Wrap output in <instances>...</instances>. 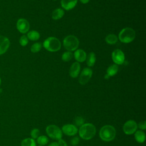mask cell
<instances>
[{
  "mask_svg": "<svg viewBox=\"0 0 146 146\" xmlns=\"http://www.w3.org/2000/svg\"><path fill=\"white\" fill-rule=\"evenodd\" d=\"M39 133H40L39 130L37 128H34L33 130H31L30 135H31V136L32 137V139H37L39 135Z\"/></svg>",
  "mask_w": 146,
  "mask_h": 146,
  "instance_id": "28",
  "label": "cell"
},
{
  "mask_svg": "<svg viewBox=\"0 0 146 146\" xmlns=\"http://www.w3.org/2000/svg\"><path fill=\"white\" fill-rule=\"evenodd\" d=\"M80 64L79 63V62H75L71 64L69 70V74L70 76L72 78H76L80 72Z\"/></svg>",
  "mask_w": 146,
  "mask_h": 146,
  "instance_id": "13",
  "label": "cell"
},
{
  "mask_svg": "<svg viewBox=\"0 0 146 146\" xmlns=\"http://www.w3.org/2000/svg\"><path fill=\"white\" fill-rule=\"evenodd\" d=\"M82 3H83V4H86V3H87L89 1H90V0H79Z\"/></svg>",
  "mask_w": 146,
  "mask_h": 146,
  "instance_id": "33",
  "label": "cell"
},
{
  "mask_svg": "<svg viewBox=\"0 0 146 146\" xmlns=\"http://www.w3.org/2000/svg\"><path fill=\"white\" fill-rule=\"evenodd\" d=\"M135 38V31L130 27H125L122 29L119 34V40L125 43L132 42Z\"/></svg>",
  "mask_w": 146,
  "mask_h": 146,
  "instance_id": "3",
  "label": "cell"
},
{
  "mask_svg": "<svg viewBox=\"0 0 146 146\" xmlns=\"http://www.w3.org/2000/svg\"><path fill=\"white\" fill-rule=\"evenodd\" d=\"M62 132L68 136H74L78 132V129L73 124H66L64 125L62 128Z\"/></svg>",
  "mask_w": 146,
  "mask_h": 146,
  "instance_id": "11",
  "label": "cell"
},
{
  "mask_svg": "<svg viewBox=\"0 0 146 146\" xmlns=\"http://www.w3.org/2000/svg\"><path fill=\"white\" fill-rule=\"evenodd\" d=\"M135 140L140 143H143L145 139V133L142 131H137L135 133Z\"/></svg>",
  "mask_w": 146,
  "mask_h": 146,
  "instance_id": "19",
  "label": "cell"
},
{
  "mask_svg": "<svg viewBox=\"0 0 146 146\" xmlns=\"http://www.w3.org/2000/svg\"><path fill=\"white\" fill-rule=\"evenodd\" d=\"M137 127H139V128L141 129H145L146 128V122L145 121H141L139 123V125H137Z\"/></svg>",
  "mask_w": 146,
  "mask_h": 146,
  "instance_id": "30",
  "label": "cell"
},
{
  "mask_svg": "<svg viewBox=\"0 0 146 146\" xmlns=\"http://www.w3.org/2000/svg\"><path fill=\"white\" fill-rule=\"evenodd\" d=\"M92 75V70L90 68H84L79 78V82L82 85L86 84L91 79Z\"/></svg>",
  "mask_w": 146,
  "mask_h": 146,
  "instance_id": "7",
  "label": "cell"
},
{
  "mask_svg": "<svg viewBox=\"0 0 146 146\" xmlns=\"http://www.w3.org/2000/svg\"><path fill=\"white\" fill-rule=\"evenodd\" d=\"M79 43L78 39L72 35L67 36L63 40V46L68 51H72L76 50L79 46Z\"/></svg>",
  "mask_w": 146,
  "mask_h": 146,
  "instance_id": "5",
  "label": "cell"
},
{
  "mask_svg": "<svg viewBox=\"0 0 146 146\" xmlns=\"http://www.w3.org/2000/svg\"><path fill=\"white\" fill-rule=\"evenodd\" d=\"M10 46L9 39L4 36L0 35V55L6 52Z\"/></svg>",
  "mask_w": 146,
  "mask_h": 146,
  "instance_id": "12",
  "label": "cell"
},
{
  "mask_svg": "<svg viewBox=\"0 0 146 146\" xmlns=\"http://www.w3.org/2000/svg\"><path fill=\"white\" fill-rule=\"evenodd\" d=\"M86 60L87 61L86 62H87V66L89 67H92L95 64V61H96V57H95V53L93 52H90L87 57L86 58Z\"/></svg>",
  "mask_w": 146,
  "mask_h": 146,
  "instance_id": "18",
  "label": "cell"
},
{
  "mask_svg": "<svg viewBox=\"0 0 146 146\" xmlns=\"http://www.w3.org/2000/svg\"><path fill=\"white\" fill-rule=\"evenodd\" d=\"M55 1H56V0H55Z\"/></svg>",
  "mask_w": 146,
  "mask_h": 146,
  "instance_id": "36",
  "label": "cell"
},
{
  "mask_svg": "<svg viewBox=\"0 0 146 146\" xmlns=\"http://www.w3.org/2000/svg\"><path fill=\"white\" fill-rule=\"evenodd\" d=\"M79 141H80L79 140V138L78 137H77V136L74 137L72 138L71 141H70L71 145L72 146H76V145H77L79 144Z\"/></svg>",
  "mask_w": 146,
  "mask_h": 146,
  "instance_id": "29",
  "label": "cell"
},
{
  "mask_svg": "<svg viewBox=\"0 0 146 146\" xmlns=\"http://www.w3.org/2000/svg\"><path fill=\"white\" fill-rule=\"evenodd\" d=\"M77 2L78 0H61V5L64 9L70 10L75 7Z\"/></svg>",
  "mask_w": 146,
  "mask_h": 146,
  "instance_id": "14",
  "label": "cell"
},
{
  "mask_svg": "<svg viewBox=\"0 0 146 146\" xmlns=\"http://www.w3.org/2000/svg\"><path fill=\"white\" fill-rule=\"evenodd\" d=\"M112 59L116 64H122L125 60L124 54L121 50L116 49L112 52Z\"/></svg>",
  "mask_w": 146,
  "mask_h": 146,
  "instance_id": "9",
  "label": "cell"
},
{
  "mask_svg": "<svg viewBox=\"0 0 146 146\" xmlns=\"http://www.w3.org/2000/svg\"><path fill=\"white\" fill-rule=\"evenodd\" d=\"M118 66L117 64H112L109 66L107 70V74L109 78L116 75L118 71Z\"/></svg>",
  "mask_w": 146,
  "mask_h": 146,
  "instance_id": "16",
  "label": "cell"
},
{
  "mask_svg": "<svg viewBox=\"0 0 146 146\" xmlns=\"http://www.w3.org/2000/svg\"><path fill=\"white\" fill-rule=\"evenodd\" d=\"M48 146H59L57 142H52L51 144H50Z\"/></svg>",
  "mask_w": 146,
  "mask_h": 146,
  "instance_id": "32",
  "label": "cell"
},
{
  "mask_svg": "<svg viewBox=\"0 0 146 146\" xmlns=\"http://www.w3.org/2000/svg\"><path fill=\"white\" fill-rule=\"evenodd\" d=\"M116 136V130L115 128L110 125L103 126L99 131L100 139L104 141H111L113 140Z\"/></svg>",
  "mask_w": 146,
  "mask_h": 146,
  "instance_id": "2",
  "label": "cell"
},
{
  "mask_svg": "<svg viewBox=\"0 0 146 146\" xmlns=\"http://www.w3.org/2000/svg\"><path fill=\"white\" fill-rule=\"evenodd\" d=\"M40 38L39 33L35 30H31L27 34V38L31 40H36Z\"/></svg>",
  "mask_w": 146,
  "mask_h": 146,
  "instance_id": "21",
  "label": "cell"
},
{
  "mask_svg": "<svg viewBox=\"0 0 146 146\" xmlns=\"http://www.w3.org/2000/svg\"><path fill=\"white\" fill-rule=\"evenodd\" d=\"M74 57L79 62H83L86 60L87 55L85 51L82 49H78L74 52Z\"/></svg>",
  "mask_w": 146,
  "mask_h": 146,
  "instance_id": "15",
  "label": "cell"
},
{
  "mask_svg": "<svg viewBox=\"0 0 146 146\" xmlns=\"http://www.w3.org/2000/svg\"><path fill=\"white\" fill-rule=\"evenodd\" d=\"M38 146H42V145H38Z\"/></svg>",
  "mask_w": 146,
  "mask_h": 146,
  "instance_id": "35",
  "label": "cell"
},
{
  "mask_svg": "<svg viewBox=\"0 0 146 146\" xmlns=\"http://www.w3.org/2000/svg\"><path fill=\"white\" fill-rule=\"evenodd\" d=\"M105 40L108 44H113L117 42L118 38L116 35L113 34H110L107 35V36L105 38Z\"/></svg>",
  "mask_w": 146,
  "mask_h": 146,
  "instance_id": "20",
  "label": "cell"
},
{
  "mask_svg": "<svg viewBox=\"0 0 146 146\" xmlns=\"http://www.w3.org/2000/svg\"><path fill=\"white\" fill-rule=\"evenodd\" d=\"M84 123V119L81 116H76L74 119V123L76 126H81Z\"/></svg>",
  "mask_w": 146,
  "mask_h": 146,
  "instance_id": "26",
  "label": "cell"
},
{
  "mask_svg": "<svg viewBox=\"0 0 146 146\" xmlns=\"http://www.w3.org/2000/svg\"><path fill=\"white\" fill-rule=\"evenodd\" d=\"M43 47L49 51L55 52L60 49L61 43L58 38L51 36L47 38L44 41Z\"/></svg>",
  "mask_w": 146,
  "mask_h": 146,
  "instance_id": "4",
  "label": "cell"
},
{
  "mask_svg": "<svg viewBox=\"0 0 146 146\" xmlns=\"http://www.w3.org/2000/svg\"><path fill=\"white\" fill-rule=\"evenodd\" d=\"M28 42H29L28 38L26 35H23L22 36H21V38L19 39V43L21 46H26L28 43Z\"/></svg>",
  "mask_w": 146,
  "mask_h": 146,
  "instance_id": "27",
  "label": "cell"
},
{
  "mask_svg": "<svg viewBox=\"0 0 146 146\" xmlns=\"http://www.w3.org/2000/svg\"><path fill=\"white\" fill-rule=\"evenodd\" d=\"M137 127V124L134 120H129L124 123L123 129L125 134L131 135L136 131Z\"/></svg>",
  "mask_w": 146,
  "mask_h": 146,
  "instance_id": "8",
  "label": "cell"
},
{
  "mask_svg": "<svg viewBox=\"0 0 146 146\" xmlns=\"http://www.w3.org/2000/svg\"><path fill=\"white\" fill-rule=\"evenodd\" d=\"M72 53L71 51H66L62 55V59L64 62H68L72 58Z\"/></svg>",
  "mask_w": 146,
  "mask_h": 146,
  "instance_id": "24",
  "label": "cell"
},
{
  "mask_svg": "<svg viewBox=\"0 0 146 146\" xmlns=\"http://www.w3.org/2000/svg\"><path fill=\"white\" fill-rule=\"evenodd\" d=\"M96 128L91 123L83 124L79 129V134L84 140H90L94 137L96 134Z\"/></svg>",
  "mask_w": 146,
  "mask_h": 146,
  "instance_id": "1",
  "label": "cell"
},
{
  "mask_svg": "<svg viewBox=\"0 0 146 146\" xmlns=\"http://www.w3.org/2000/svg\"><path fill=\"white\" fill-rule=\"evenodd\" d=\"M64 10L62 9L58 8L54 10L52 13V18L54 20H58L60 19L64 15Z\"/></svg>",
  "mask_w": 146,
  "mask_h": 146,
  "instance_id": "17",
  "label": "cell"
},
{
  "mask_svg": "<svg viewBox=\"0 0 146 146\" xmlns=\"http://www.w3.org/2000/svg\"><path fill=\"white\" fill-rule=\"evenodd\" d=\"M21 146H36V143L33 139L26 138L22 141Z\"/></svg>",
  "mask_w": 146,
  "mask_h": 146,
  "instance_id": "22",
  "label": "cell"
},
{
  "mask_svg": "<svg viewBox=\"0 0 146 146\" xmlns=\"http://www.w3.org/2000/svg\"><path fill=\"white\" fill-rule=\"evenodd\" d=\"M1 79L0 78V86H1Z\"/></svg>",
  "mask_w": 146,
  "mask_h": 146,
  "instance_id": "34",
  "label": "cell"
},
{
  "mask_svg": "<svg viewBox=\"0 0 146 146\" xmlns=\"http://www.w3.org/2000/svg\"><path fill=\"white\" fill-rule=\"evenodd\" d=\"M48 142V139L44 135H42L40 136H38L37 138V143L40 145H44L47 144Z\"/></svg>",
  "mask_w": 146,
  "mask_h": 146,
  "instance_id": "23",
  "label": "cell"
},
{
  "mask_svg": "<svg viewBox=\"0 0 146 146\" xmlns=\"http://www.w3.org/2000/svg\"><path fill=\"white\" fill-rule=\"evenodd\" d=\"M17 28L20 33L25 34L29 30L30 24L26 19L21 18L18 19L17 22Z\"/></svg>",
  "mask_w": 146,
  "mask_h": 146,
  "instance_id": "10",
  "label": "cell"
},
{
  "mask_svg": "<svg viewBox=\"0 0 146 146\" xmlns=\"http://www.w3.org/2000/svg\"><path fill=\"white\" fill-rule=\"evenodd\" d=\"M42 48V44L40 42H36L34 43L31 47V51L33 53L39 52Z\"/></svg>",
  "mask_w": 146,
  "mask_h": 146,
  "instance_id": "25",
  "label": "cell"
},
{
  "mask_svg": "<svg viewBox=\"0 0 146 146\" xmlns=\"http://www.w3.org/2000/svg\"><path fill=\"white\" fill-rule=\"evenodd\" d=\"M47 134L52 139L59 140L62 137V132L61 129L55 125H49L46 129Z\"/></svg>",
  "mask_w": 146,
  "mask_h": 146,
  "instance_id": "6",
  "label": "cell"
},
{
  "mask_svg": "<svg viewBox=\"0 0 146 146\" xmlns=\"http://www.w3.org/2000/svg\"><path fill=\"white\" fill-rule=\"evenodd\" d=\"M58 144L59 146H67V144L66 143V141L64 140H62V139L58 140Z\"/></svg>",
  "mask_w": 146,
  "mask_h": 146,
  "instance_id": "31",
  "label": "cell"
}]
</instances>
